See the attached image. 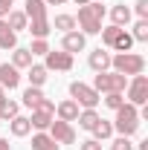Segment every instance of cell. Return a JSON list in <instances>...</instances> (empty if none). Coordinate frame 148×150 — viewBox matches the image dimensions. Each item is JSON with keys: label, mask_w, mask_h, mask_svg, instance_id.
Wrapping results in <instances>:
<instances>
[{"label": "cell", "mask_w": 148, "mask_h": 150, "mask_svg": "<svg viewBox=\"0 0 148 150\" xmlns=\"http://www.w3.org/2000/svg\"><path fill=\"white\" fill-rule=\"evenodd\" d=\"M70 95H73L75 104L84 107V110H96V104L102 101V95L96 93L90 84H81V81H73V84H70Z\"/></svg>", "instance_id": "obj_5"}, {"label": "cell", "mask_w": 148, "mask_h": 150, "mask_svg": "<svg viewBox=\"0 0 148 150\" xmlns=\"http://www.w3.org/2000/svg\"><path fill=\"white\" fill-rule=\"evenodd\" d=\"M23 6H26L23 9L26 20H47V3L44 0H26Z\"/></svg>", "instance_id": "obj_12"}, {"label": "cell", "mask_w": 148, "mask_h": 150, "mask_svg": "<svg viewBox=\"0 0 148 150\" xmlns=\"http://www.w3.org/2000/svg\"><path fill=\"white\" fill-rule=\"evenodd\" d=\"M47 61H44V67H47V69H55V72H70V69H73V55H70V52H64V49H50V52H47Z\"/></svg>", "instance_id": "obj_7"}, {"label": "cell", "mask_w": 148, "mask_h": 150, "mask_svg": "<svg viewBox=\"0 0 148 150\" xmlns=\"http://www.w3.org/2000/svg\"><path fill=\"white\" fill-rule=\"evenodd\" d=\"M111 150H134V144H131V139H128V136H119V139H113Z\"/></svg>", "instance_id": "obj_33"}, {"label": "cell", "mask_w": 148, "mask_h": 150, "mask_svg": "<svg viewBox=\"0 0 148 150\" xmlns=\"http://www.w3.org/2000/svg\"><path fill=\"white\" fill-rule=\"evenodd\" d=\"M90 133H93L96 142H105V139H111V136H113V124H111V121H105V118H99L96 127H93Z\"/></svg>", "instance_id": "obj_23"}, {"label": "cell", "mask_w": 148, "mask_h": 150, "mask_svg": "<svg viewBox=\"0 0 148 150\" xmlns=\"http://www.w3.org/2000/svg\"><path fill=\"white\" fill-rule=\"evenodd\" d=\"M139 150H148V142H142V144H139Z\"/></svg>", "instance_id": "obj_40"}, {"label": "cell", "mask_w": 148, "mask_h": 150, "mask_svg": "<svg viewBox=\"0 0 148 150\" xmlns=\"http://www.w3.org/2000/svg\"><path fill=\"white\" fill-rule=\"evenodd\" d=\"M20 84V69L12 64H0V87L3 90H15Z\"/></svg>", "instance_id": "obj_11"}, {"label": "cell", "mask_w": 148, "mask_h": 150, "mask_svg": "<svg viewBox=\"0 0 148 150\" xmlns=\"http://www.w3.org/2000/svg\"><path fill=\"white\" fill-rule=\"evenodd\" d=\"M58 147H61V144H58L47 130H38L35 136H32V150H58Z\"/></svg>", "instance_id": "obj_14"}, {"label": "cell", "mask_w": 148, "mask_h": 150, "mask_svg": "<svg viewBox=\"0 0 148 150\" xmlns=\"http://www.w3.org/2000/svg\"><path fill=\"white\" fill-rule=\"evenodd\" d=\"M55 112H58V118H61V121H70V124H73L81 110H78V104H75L73 98H67V101H61V104L55 107Z\"/></svg>", "instance_id": "obj_13"}, {"label": "cell", "mask_w": 148, "mask_h": 150, "mask_svg": "<svg viewBox=\"0 0 148 150\" xmlns=\"http://www.w3.org/2000/svg\"><path fill=\"white\" fill-rule=\"evenodd\" d=\"M125 87H128V78L119 72H113V69H105V72H96V78H93V90L102 95L108 93H125Z\"/></svg>", "instance_id": "obj_4"}, {"label": "cell", "mask_w": 148, "mask_h": 150, "mask_svg": "<svg viewBox=\"0 0 148 150\" xmlns=\"http://www.w3.org/2000/svg\"><path fill=\"white\" fill-rule=\"evenodd\" d=\"M52 118H55L52 112H47V110H41V107H38V110H32V115H29V124H32L35 130H50Z\"/></svg>", "instance_id": "obj_15"}, {"label": "cell", "mask_w": 148, "mask_h": 150, "mask_svg": "<svg viewBox=\"0 0 148 150\" xmlns=\"http://www.w3.org/2000/svg\"><path fill=\"white\" fill-rule=\"evenodd\" d=\"M134 12H137L139 20H148V0H137L134 3Z\"/></svg>", "instance_id": "obj_34"}, {"label": "cell", "mask_w": 148, "mask_h": 150, "mask_svg": "<svg viewBox=\"0 0 148 150\" xmlns=\"http://www.w3.org/2000/svg\"><path fill=\"white\" fill-rule=\"evenodd\" d=\"M50 136L55 139L58 144H75V130L70 121H61V118H52L50 124Z\"/></svg>", "instance_id": "obj_8"}, {"label": "cell", "mask_w": 148, "mask_h": 150, "mask_svg": "<svg viewBox=\"0 0 148 150\" xmlns=\"http://www.w3.org/2000/svg\"><path fill=\"white\" fill-rule=\"evenodd\" d=\"M44 98H47V95L41 93V87H29V90L23 93V104H26L29 110H35V107L41 104V101H44Z\"/></svg>", "instance_id": "obj_24"}, {"label": "cell", "mask_w": 148, "mask_h": 150, "mask_svg": "<svg viewBox=\"0 0 148 150\" xmlns=\"http://www.w3.org/2000/svg\"><path fill=\"white\" fill-rule=\"evenodd\" d=\"M131 46H134V38H131V32H119V38L113 40V46L111 49H116V52H131Z\"/></svg>", "instance_id": "obj_27"}, {"label": "cell", "mask_w": 148, "mask_h": 150, "mask_svg": "<svg viewBox=\"0 0 148 150\" xmlns=\"http://www.w3.org/2000/svg\"><path fill=\"white\" fill-rule=\"evenodd\" d=\"M9 12H12V6H6V3H0V20L6 18V15H9Z\"/></svg>", "instance_id": "obj_36"}, {"label": "cell", "mask_w": 148, "mask_h": 150, "mask_svg": "<svg viewBox=\"0 0 148 150\" xmlns=\"http://www.w3.org/2000/svg\"><path fill=\"white\" fill-rule=\"evenodd\" d=\"M111 67H113V72L125 75V78H128V75L134 78V75H142V69H145V58L137 55V52H119V55L111 58Z\"/></svg>", "instance_id": "obj_3"}, {"label": "cell", "mask_w": 148, "mask_h": 150, "mask_svg": "<svg viewBox=\"0 0 148 150\" xmlns=\"http://www.w3.org/2000/svg\"><path fill=\"white\" fill-rule=\"evenodd\" d=\"M18 110H20L18 101H9V98H6V101H3V107H0V118H3V121H12V118L18 115Z\"/></svg>", "instance_id": "obj_28"}, {"label": "cell", "mask_w": 148, "mask_h": 150, "mask_svg": "<svg viewBox=\"0 0 148 150\" xmlns=\"http://www.w3.org/2000/svg\"><path fill=\"white\" fill-rule=\"evenodd\" d=\"M75 3H78V6H84V3H90V0H75Z\"/></svg>", "instance_id": "obj_41"}, {"label": "cell", "mask_w": 148, "mask_h": 150, "mask_svg": "<svg viewBox=\"0 0 148 150\" xmlns=\"http://www.w3.org/2000/svg\"><path fill=\"white\" fill-rule=\"evenodd\" d=\"M102 101H105V107H111V110H119V107L125 104V95H122V93H108Z\"/></svg>", "instance_id": "obj_30"}, {"label": "cell", "mask_w": 148, "mask_h": 150, "mask_svg": "<svg viewBox=\"0 0 148 150\" xmlns=\"http://www.w3.org/2000/svg\"><path fill=\"white\" fill-rule=\"evenodd\" d=\"M18 46V32L9 29L6 20H0V49H15Z\"/></svg>", "instance_id": "obj_20"}, {"label": "cell", "mask_w": 148, "mask_h": 150, "mask_svg": "<svg viewBox=\"0 0 148 150\" xmlns=\"http://www.w3.org/2000/svg\"><path fill=\"white\" fill-rule=\"evenodd\" d=\"M125 90H128V104H134V107L148 104V78L145 75H134Z\"/></svg>", "instance_id": "obj_6"}, {"label": "cell", "mask_w": 148, "mask_h": 150, "mask_svg": "<svg viewBox=\"0 0 148 150\" xmlns=\"http://www.w3.org/2000/svg\"><path fill=\"white\" fill-rule=\"evenodd\" d=\"M119 32H122V29H119V26H113V23H111V26H105V29H102V43L111 49V46H113V40L119 38Z\"/></svg>", "instance_id": "obj_29"}, {"label": "cell", "mask_w": 148, "mask_h": 150, "mask_svg": "<svg viewBox=\"0 0 148 150\" xmlns=\"http://www.w3.org/2000/svg\"><path fill=\"white\" fill-rule=\"evenodd\" d=\"M3 20L9 23V29H12V32H20V29H26V26H29L26 15H23V12H15V9H12V12H9Z\"/></svg>", "instance_id": "obj_21"}, {"label": "cell", "mask_w": 148, "mask_h": 150, "mask_svg": "<svg viewBox=\"0 0 148 150\" xmlns=\"http://www.w3.org/2000/svg\"><path fill=\"white\" fill-rule=\"evenodd\" d=\"M111 52H108V49H102V46H99V49H93L90 55H87V64H90V69L93 72H105V69H111Z\"/></svg>", "instance_id": "obj_10"}, {"label": "cell", "mask_w": 148, "mask_h": 150, "mask_svg": "<svg viewBox=\"0 0 148 150\" xmlns=\"http://www.w3.org/2000/svg\"><path fill=\"white\" fill-rule=\"evenodd\" d=\"M84 46H87V35H81L78 29L64 32V38H61V49H64V52L75 55V52H84Z\"/></svg>", "instance_id": "obj_9"}, {"label": "cell", "mask_w": 148, "mask_h": 150, "mask_svg": "<svg viewBox=\"0 0 148 150\" xmlns=\"http://www.w3.org/2000/svg\"><path fill=\"white\" fill-rule=\"evenodd\" d=\"M99 118H102V115H99L96 110H81V112H78V118H75V121H78V127H81V130H93Z\"/></svg>", "instance_id": "obj_22"}, {"label": "cell", "mask_w": 148, "mask_h": 150, "mask_svg": "<svg viewBox=\"0 0 148 150\" xmlns=\"http://www.w3.org/2000/svg\"><path fill=\"white\" fill-rule=\"evenodd\" d=\"M3 101H6V90L0 87V107H3Z\"/></svg>", "instance_id": "obj_39"}, {"label": "cell", "mask_w": 148, "mask_h": 150, "mask_svg": "<svg viewBox=\"0 0 148 150\" xmlns=\"http://www.w3.org/2000/svg\"><path fill=\"white\" fill-rule=\"evenodd\" d=\"M131 38H134V40H148V20H137Z\"/></svg>", "instance_id": "obj_31"}, {"label": "cell", "mask_w": 148, "mask_h": 150, "mask_svg": "<svg viewBox=\"0 0 148 150\" xmlns=\"http://www.w3.org/2000/svg\"><path fill=\"white\" fill-rule=\"evenodd\" d=\"M81 150H102V142H96V139H87V142H81Z\"/></svg>", "instance_id": "obj_35"}, {"label": "cell", "mask_w": 148, "mask_h": 150, "mask_svg": "<svg viewBox=\"0 0 148 150\" xmlns=\"http://www.w3.org/2000/svg\"><path fill=\"white\" fill-rule=\"evenodd\" d=\"M29 52H32V55H47V52H50L47 38H35V40H32V46H29Z\"/></svg>", "instance_id": "obj_32"}, {"label": "cell", "mask_w": 148, "mask_h": 150, "mask_svg": "<svg viewBox=\"0 0 148 150\" xmlns=\"http://www.w3.org/2000/svg\"><path fill=\"white\" fill-rule=\"evenodd\" d=\"M102 18H105V6H102V0H90V3L78 6L75 26L81 29V35H99V32H102Z\"/></svg>", "instance_id": "obj_1"}, {"label": "cell", "mask_w": 148, "mask_h": 150, "mask_svg": "<svg viewBox=\"0 0 148 150\" xmlns=\"http://www.w3.org/2000/svg\"><path fill=\"white\" fill-rule=\"evenodd\" d=\"M111 20L113 26H119V29H125L131 23V6H125V3H119V6H113L111 9Z\"/></svg>", "instance_id": "obj_18"}, {"label": "cell", "mask_w": 148, "mask_h": 150, "mask_svg": "<svg viewBox=\"0 0 148 150\" xmlns=\"http://www.w3.org/2000/svg\"><path fill=\"white\" fill-rule=\"evenodd\" d=\"M113 112H116V118H113L111 124H113V130L119 133V136H128V139H131L134 133L139 130V110H137L134 104L125 101L119 110H113Z\"/></svg>", "instance_id": "obj_2"}, {"label": "cell", "mask_w": 148, "mask_h": 150, "mask_svg": "<svg viewBox=\"0 0 148 150\" xmlns=\"http://www.w3.org/2000/svg\"><path fill=\"white\" fill-rule=\"evenodd\" d=\"M29 32L35 38H47L50 32H52V26H50V20H29V26H26Z\"/></svg>", "instance_id": "obj_26"}, {"label": "cell", "mask_w": 148, "mask_h": 150, "mask_svg": "<svg viewBox=\"0 0 148 150\" xmlns=\"http://www.w3.org/2000/svg\"><path fill=\"white\" fill-rule=\"evenodd\" d=\"M50 26L52 29H61V32H73L75 29V15H55V20Z\"/></svg>", "instance_id": "obj_25"}, {"label": "cell", "mask_w": 148, "mask_h": 150, "mask_svg": "<svg viewBox=\"0 0 148 150\" xmlns=\"http://www.w3.org/2000/svg\"><path fill=\"white\" fill-rule=\"evenodd\" d=\"M44 3H47V6H64L67 0H44Z\"/></svg>", "instance_id": "obj_37"}, {"label": "cell", "mask_w": 148, "mask_h": 150, "mask_svg": "<svg viewBox=\"0 0 148 150\" xmlns=\"http://www.w3.org/2000/svg\"><path fill=\"white\" fill-rule=\"evenodd\" d=\"M0 150H12V144H9V139H0Z\"/></svg>", "instance_id": "obj_38"}, {"label": "cell", "mask_w": 148, "mask_h": 150, "mask_svg": "<svg viewBox=\"0 0 148 150\" xmlns=\"http://www.w3.org/2000/svg\"><path fill=\"white\" fill-rule=\"evenodd\" d=\"M0 3H6V6H12V3H15V0H0Z\"/></svg>", "instance_id": "obj_42"}, {"label": "cell", "mask_w": 148, "mask_h": 150, "mask_svg": "<svg viewBox=\"0 0 148 150\" xmlns=\"http://www.w3.org/2000/svg\"><path fill=\"white\" fill-rule=\"evenodd\" d=\"M9 130H12L15 139H23V136H29V133H32V124H29V118H26V115H15V118L9 121Z\"/></svg>", "instance_id": "obj_16"}, {"label": "cell", "mask_w": 148, "mask_h": 150, "mask_svg": "<svg viewBox=\"0 0 148 150\" xmlns=\"http://www.w3.org/2000/svg\"><path fill=\"white\" fill-rule=\"evenodd\" d=\"M32 52L29 49H23V46H15L12 49V67H18V69H29L32 67Z\"/></svg>", "instance_id": "obj_17"}, {"label": "cell", "mask_w": 148, "mask_h": 150, "mask_svg": "<svg viewBox=\"0 0 148 150\" xmlns=\"http://www.w3.org/2000/svg\"><path fill=\"white\" fill-rule=\"evenodd\" d=\"M26 78H29V87H44V84H47V78H50V69H47V67H41V64H32Z\"/></svg>", "instance_id": "obj_19"}]
</instances>
